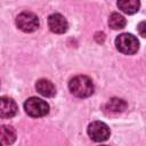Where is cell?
<instances>
[{
	"mask_svg": "<svg viewBox=\"0 0 146 146\" xmlns=\"http://www.w3.org/2000/svg\"><path fill=\"white\" fill-rule=\"evenodd\" d=\"M68 89L72 95L79 98H87L94 94V83L87 75H76L71 79Z\"/></svg>",
	"mask_w": 146,
	"mask_h": 146,
	"instance_id": "6da1fadb",
	"label": "cell"
},
{
	"mask_svg": "<svg viewBox=\"0 0 146 146\" xmlns=\"http://www.w3.org/2000/svg\"><path fill=\"white\" fill-rule=\"evenodd\" d=\"M116 49L124 55H133L139 49V41L130 33H122L115 39Z\"/></svg>",
	"mask_w": 146,
	"mask_h": 146,
	"instance_id": "7a4b0ae2",
	"label": "cell"
},
{
	"mask_svg": "<svg viewBox=\"0 0 146 146\" xmlns=\"http://www.w3.org/2000/svg\"><path fill=\"white\" fill-rule=\"evenodd\" d=\"M24 110L32 117H41L48 114L49 105L40 98L31 97L24 103Z\"/></svg>",
	"mask_w": 146,
	"mask_h": 146,
	"instance_id": "3957f363",
	"label": "cell"
},
{
	"mask_svg": "<svg viewBox=\"0 0 146 146\" xmlns=\"http://www.w3.org/2000/svg\"><path fill=\"white\" fill-rule=\"evenodd\" d=\"M16 25L21 31L31 33L39 27V18L31 11H23L16 17Z\"/></svg>",
	"mask_w": 146,
	"mask_h": 146,
	"instance_id": "277c9868",
	"label": "cell"
},
{
	"mask_svg": "<svg viewBox=\"0 0 146 146\" xmlns=\"http://www.w3.org/2000/svg\"><path fill=\"white\" fill-rule=\"evenodd\" d=\"M88 135L94 141H105L110 138L111 131L104 122L95 121L88 125Z\"/></svg>",
	"mask_w": 146,
	"mask_h": 146,
	"instance_id": "5b68a950",
	"label": "cell"
},
{
	"mask_svg": "<svg viewBox=\"0 0 146 146\" xmlns=\"http://www.w3.org/2000/svg\"><path fill=\"white\" fill-rule=\"evenodd\" d=\"M48 26H49L51 32L57 33V34H62V33H65L67 31L68 23L63 15L56 13V14H51L48 17Z\"/></svg>",
	"mask_w": 146,
	"mask_h": 146,
	"instance_id": "8992f818",
	"label": "cell"
},
{
	"mask_svg": "<svg viewBox=\"0 0 146 146\" xmlns=\"http://www.w3.org/2000/svg\"><path fill=\"white\" fill-rule=\"evenodd\" d=\"M18 107L14 99L9 97H0V117L9 119L17 114Z\"/></svg>",
	"mask_w": 146,
	"mask_h": 146,
	"instance_id": "52a82bcc",
	"label": "cell"
},
{
	"mask_svg": "<svg viewBox=\"0 0 146 146\" xmlns=\"http://www.w3.org/2000/svg\"><path fill=\"white\" fill-rule=\"evenodd\" d=\"M35 89L40 95H42L44 97H52L56 94V89H55V86L52 84V82H50L49 80H46V79L38 80L35 83Z\"/></svg>",
	"mask_w": 146,
	"mask_h": 146,
	"instance_id": "ba28073f",
	"label": "cell"
},
{
	"mask_svg": "<svg viewBox=\"0 0 146 146\" xmlns=\"http://www.w3.org/2000/svg\"><path fill=\"white\" fill-rule=\"evenodd\" d=\"M140 6L139 0H117V7L125 14H135L138 11Z\"/></svg>",
	"mask_w": 146,
	"mask_h": 146,
	"instance_id": "9c48e42d",
	"label": "cell"
},
{
	"mask_svg": "<svg viewBox=\"0 0 146 146\" xmlns=\"http://www.w3.org/2000/svg\"><path fill=\"white\" fill-rule=\"evenodd\" d=\"M16 139V131L13 127L10 125H1L0 127V141L10 145L15 141Z\"/></svg>",
	"mask_w": 146,
	"mask_h": 146,
	"instance_id": "30bf717a",
	"label": "cell"
},
{
	"mask_svg": "<svg viewBox=\"0 0 146 146\" xmlns=\"http://www.w3.org/2000/svg\"><path fill=\"white\" fill-rule=\"evenodd\" d=\"M127 108V103L121 98H111L106 104V110L111 113H121Z\"/></svg>",
	"mask_w": 146,
	"mask_h": 146,
	"instance_id": "8fae6325",
	"label": "cell"
},
{
	"mask_svg": "<svg viewBox=\"0 0 146 146\" xmlns=\"http://www.w3.org/2000/svg\"><path fill=\"white\" fill-rule=\"evenodd\" d=\"M127 24V21L125 18L119 14V13H112L110 18H108V25L110 27H112L113 30H120V29H123Z\"/></svg>",
	"mask_w": 146,
	"mask_h": 146,
	"instance_id": "7c38bea8",
	"label": "cell"
},
{
	"mask_svg": "<svg viewBox=\"0 0 146 146\" xmlns=\"http://www.w3.org/2000/svg\"><path fill=\"white\" fill-rule=\"evenodd\" d=\"M144 29H145V22H141V23L138 25V30H139V33H140L141 36H145V31H144Z\"/></svg>",
	"mask_w": 146,
	"mask_h": 146,
	"instance_id": "4fadbf2b",
	"label": "cell"
},
{
	"mask_svg": "<svg viewBox=\"0 0 146 146\" xmlns=\"http://www.w3.org/2000/svg\"><path fill=\"white\" fill-rule=\"evenodd\" d=\"M0 144H1V141H0Z\"/></svg>",
	"mask_w": 146,
	"mask_h": 146,
	"instance_id": "5bb4252c",
	"label": "cell"
}]
</instances>
